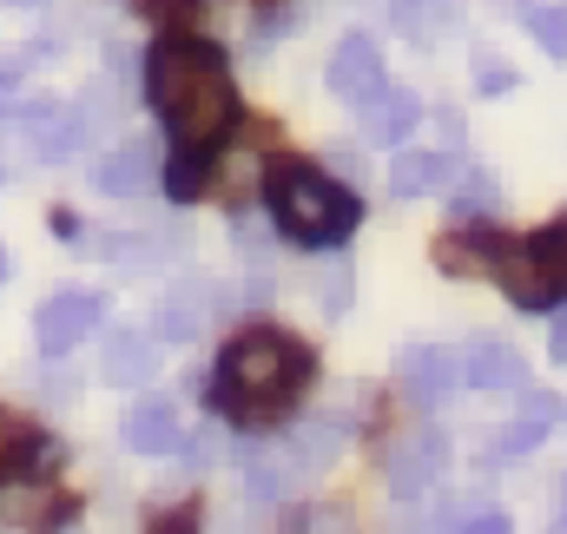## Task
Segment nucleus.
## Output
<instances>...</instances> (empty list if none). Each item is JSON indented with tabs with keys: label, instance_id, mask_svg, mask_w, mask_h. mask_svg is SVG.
I'll use <instances>...</instances> for the list:
<instances>
[{
	"label": "nucleus",
	"instance_id": "nucleus-13",
	"mask_svg": "<svg viewBox=\"0 0 567 534\" xmlns=\"http://www.w3.org/2000/svg\"><path fill=\"white\" fill-rule=\"evenodd\" d=\"M455 178V165L442 152H396L390 158V198H423V192H442Z\"/></svg>",
	"mask_w": 567,
	"mask_h": 534
},
{
	"label": "nucleus",
	"instance_id": "nucleus-30",
	"mask_svg": "<svg viewBox=\"0 0 567 534\" xmlns=\"http://www.w3.org/2000/svg\"><path fill=\"white\" fill-rule=\"evenodd\" d=\"M13 7H40V0H13Z\"/></svg>",
	"mask_w": 567,
	"mask_h": 534
},
{
	"label": "nucleus",
	"instance_id": "nucleus-31",
	"mask_svg": "<svg viewBox=\"0 0 567 534\" xmlns=\"http://www.w3.org/2000/svg\"><path fill=\"white\" fill-rule=\"evenodd\" d=\"M0 277H7V251H0Z\"/></svg>",
	"mask_w": 567,
	"mask_h": 534
},
{
	"label": "nucleus",
	"instance_id": "nucleus-10",
	"mask_svg": "<svg viewBox=\"0 0 567 534\" xmlns=\"http://www.w3.org/2000/svg\"><path fill=\"white\" fill-rule=\"evenodd\" d=\"M416 120H423V106H416V93H403V86H377V93L363 100V138H370V145H403Z\"/></svg>",
	"mask_w": 567,
	"mask_h": 534
},
{
	"label": "nucleus",
	"instance_id": "nucleus-9",
	"mask_svg": "<svg viewBox=\"0 0 567 534\" xmlns=\"http://www.w3.org/2000/svg\"><path fill=\"white\" fill-rule=\"evenodd\" d=\"M455 383H462V363H455V350H435V343L403 350V390H410V402L435 409V402L449 397Z\"/></svg>",
	"mask_w": 567,
	"mask_h": 534
},
{
	"label": "nucleus",
	"instance_id": "nucleus-12",
	"mask_svg": "<svg viewBox=\"0 0 567 534\" xmlns=\"http://www.w3.org/2000/svg\"><path fill=\"white\" fill-rule=\"evenodd\" d=\"M555 415H561V402L542 397V390H528L522 397V415L495 435V455H528L535 442H548V429H555Z\"/></svg>",
	"mask_w": 567,
	"mask_h": 534
},
{
	"label": "nucleus",
	"instance_id": "nucleus-17",
	"mask_svg": "<svg viewBox=\"0 0 567 534\" xmlns=\"http://www.w3.org/2000/svg\"><path fill=\"white\" fill-rule=\"evenodd\" d=\"M522 245H528L535 270L548 277V290H555V297H567V218L542 225V232H535V238H522Z\"/></svg>",
	"mask_w": 567,
	"mask_h": 534
},
{
	"label": "nucleus",
	"instance_id": "nucleus-23",
	"mask_svg": "<svg viewBox=\"0 0 567 534\" xmlns=\"http://www.w3.org/2000/svg\"><path fill=\"white\" fill-rule=\"evenodd\" d=\"M488 205H495V178H488V172H468L462 192H455V212H462V218H482Z\"/></svg>",
	"mask_w": 567,
	"mask_h": 534
},
{
	"label": "nucleus",
	"instance_id": "nucleus-22",
	"mask_svg": "<svg viewBox=\"0 0 567 534\" xmlns=\"http://www.w3.org/2000/svg\"><path fill=\"white\" fill-rule=\"evenodd\" d=\"M278 534H350V515H343V509H303V515H290Z\"/></svg>",
	"mask_w": 567,
	"mask_h": 534
},
{
	"label": "nucleus",
	"instance_id": "nucleus-11",
	"mask_svg": "<svg viewBox=\"0 0 567 534\" xmlns=\"http://www.w3.org/2000/svg\"><path fill=\"white\" fill-rule=\"evenodd\" d=\"M120 435H126L133 455H172V449L185 442V422H178L172 402H140V409L120 422Z\"/></svg>",
	"mask_w": 567,
	"mask_h": 534
},
{
	"label": "nucleus",
	"instance_id": "nucleus-1",
	"mask_svg": "<svg viewBox=\"0 0 567 534\" xmlns=\"http://www.w3.org/2000/svg\"><path fill=\"white\" fill-rule=\"evenodd\" d=\"M310 383H317L310 343H297L290 330H271V324H251V330H238L218 350V370L205 383V402L231 429H271V422H284L303 402Z\"/></svg>",
	"mask_w": 567,
	"mask_h": 534
},
{
	"label": "nucleus",
	"instance_id": "nucleus-6",
	"mask_svg": "<svg viewBox=\"0 0 567 534\" xmlns=\"http://www.w3.org/2000/svg\"><path fill=\"white\" fill-rule=\"evenodd\" d=\"M53 455H60V449H53L47 429H33L27 415L0 409V489H7V482H27V475H47Z\"/></svg>",
	"mask_w": 567,
	"mask_h": 534
},
{
	"label": "nucleus",
	"instance_id": "nucleus-14",
	"mask_svg": "<svg viewBox=\"0 0 567 534\" xmlns=\"http://www.w3.org/2000/svg\"><path fill=\"white\" fill-rule=\"evenodd\" d=\"M152 138H126L120 152H106V165H100V192H113V198H133L152 185Z\"/></svg>",
	"mask_w": 567,
	"mask_h": 534
},
{
	"label": "nucleus",
	"instance_id": "nucleus-3",
	"mask_svg": "<svg viewBox=\"0 0 567 534\" xmlns=\"http://www.w3.org/2000/svg\"><path fill=\"white\" fill-rule=\"evenodd\" d=\"M265 205H271V225L290 245H303V251L343 245L357 232V218H363L350 185H337L330 172H317L310 158H290V152L265 165Z\"/></svg>",
	"mask_w": 567,
	"mask_h": 534
},
{
	"label": "nucleus",
	"instance_id": "nucleus-21",
	"mask_svg": "<svg viewBox=\"0 0 567 534\" xmlns=\"http://www.w3.org/2000/svg\"><path fill=\"white\" fill-rule=\"evenodd\" d=\"M198 330H205V310H198V290H185V297L172 290V297L158 304V337H172V343H192Z\"/></svg>",
	"mask_w": 567,
	"mask_h": 534
},
{
	"label": "nucleus",
	"instance_id": "nucleus-8",
	"mask_svg": "<svg viewBox=\"0 0 567 534\" xmlns=\"http://www.w3.org/2000/svg\"><path fill=\"white\" fill-rule=\"evenodd\" d=\"M455 363H462V383H475V390H528V363L502 337H475Z\"/></svg>",
	"mask_w": 567,
	"mask_h": 534
},
{
	"label": "nucleus",
	"instance_id": "nucleus-16",
	"mask_svg": "<svg viewBox=\"0 0 567 534\" xmlns=\"http://www.w3.org/2000/svg\"><path fill=\"white\" fill-rule=\"evenodd\" d=\"M297 475H317V469L303 462V449H284V455H258V462H251V502H284Z\"/></svg>",
	"mask_w": 567,
	"mask_h": 534
},
{
	"label": "nucleus",
	"instance_id": "nucleus-18",
	"mask_svg": "<svg viewBox=\"0 0 567 534\" xmlns=\"http://www.w3.org/2000/svg\"><path fill=\"white\" fill-rule=\"evenodd\" d=\"M158 363H152V343L145 337H113L106 343V383H145Z\"/></svg>",
	"mask_w": 567,
	"mask_h": 534
},
{
	"label": "nucleus",
	"instance_id": "nucleus-4",
	"mask_svg": "<svg viewBox=\"0 0 567 534\" xmlns=\"http://www.w3.org/2000/svg\"><path fill=\"white\" fill-rule=\"evenodd\" d=\"M100 317H106L100 290H60V297H47V304H40L33 337H40V350H47V357H66L73 343H86V337L100 330Z\"/></svg>",
	"mask_w": 567,
	"mask_h": 534
},
{
	"label": "nucleus",
	"instance_id": "nucleus-15",
	"mask_svg": "<svg viewBox=\"0 0 567 534\" xmlns=\"http://www.w3.org/2000/svg\"><path fill=\"white\" fill-rule=\"evenodd\" d=\"M165 192L178 198V205H192L205 185H212V145H172V158H165Z\"/></svg>",
	"mask_w": 567,
	"mask_h": 534
},
{
	"label": "nucleus",
	"instance_id": "nucleus-24",
	"mask_svg": "<svg viewBox=\"0 0 567 534\" xmlns=\"http://www.w3.org/2000/svg\"><path fill=\"white\" fill-rule=\"evenodd\" d=\"M152 534H198V502H185V509H165V515H152Z\"/></svg>",
	"mask_w": 567,
	"mask_h": 534
},
{
	"label": "nucleus",
	"instance_id": "nucleus-25",
	"mask_svg": "<svg viewBox=\"0 0 567 534\" xmlns=\"http://www.w3.org/2000/svg\"><path fill=\"white\" fill-rule=\"evenodd\" d=\"M145 13H152V20H165V27H172V20H192V13H198V0H140Z\"/></svg>",
	"mask_w": 567,
	"mask_h": 534
},
{
	"label": "nucleus",
	"instance_id": "nucleus-26",
	"mask_svg": "<svg viewBox=\"0 0 567 534\" xmlns=\"http://www.w3.org/2000/svg\"><path fill=\"white\" fill-rule=\"evenodd\" d=\"M475 86H482V93H508V86H515V73H508V66H495V60L482 53V73H475Z\"/></svg>",
	"mask_w": 567,
	"mask_h": 534
},
{
	"label": "nucleus",
	"instance_id": "nucleus-2",
	"mask_svg": "<svg viewBox=\"0 0 567 534\" xmlns=\"http://www.w3.org/2000/svg\"><path fill=\"white\" fill-rule=\"evenodd\" d=\"M145 100L172 126V145H212L218 152V138L238 126L231 66L212 40H192V33H165L145 53Z\"/></svg>",
	"mask_w": 567,
	"mask_h": 534
},
{
	"label": "nucleus",
	"instance_id": "nucleus-28",
	"mask_svg": "<svg viewBox=\"0 0 567 534\" xmlns=\"http://www.w3.org/2000/svg\"><path fill=\"white\" fill-rule=\"evenodd\" d=\"M555 363H567V310L555 317Z\"/></svg>",
	"mask_w": 567,
	"mask_h": 534
},
{
	"label": "nucleus",
	"instance_id": "nucleus-5",
	"mask_svg": "<svg viewBox=\"0 0 567 534\" xmlns=\"http://www.w3.org/2000/svg\"><path fill=\"white\" fill-rule=\"evenodd\" d=\"M442 462H449L442 429H416V435H403V442L383 449V489L390 495H416V489H429L442 475Z\"/></svg>",
	"mask_w": 567,
	"mask_h": 534
},
{
	"label": "nucleus",
	"instance_id": "nucleus-19",
	"mask_svg": "<svg viewBox=\"0 0 567 534\" xmlns=\"http://www.w3.org/2000/svg\"><path fill=\"white\" fill-rule=\"evenodd\" d=\"M455 13H462V0H396V27L416 33V40L442 33V27H455Z\"/></svg>",
	"mask_w": 567,
	"mask_h": 534
},
{
	"label": "nucleus",
	"instance_id": "nucleus-7",
	"mask_svg": "<svg viewBox=\"0 0 567 534\" xmlns=\"http://www.w3.org/2000/svg\"><path fill=\"white\" fill-rule=\"evenodd\" d=\"M377 86H383V53H377V40H370V33H343L337 53H330V93L350 100V106H363Z\"/></svg>",
	"mask_w": 567,
	"mask_h": 534
},
{
	"label": "nucleus",
	"instance_id": "nucleus-27",
	"mask_svg": "<svg viewBox=\"0 0 567 534\" xmlns=\"http://www.w3.org/2000/svg\"><path fill=\"white\" fill-rule=\"evenodd\" d=\"M462 534H515V522H508L502 509H488V515H475V522H468Z\"/></svg>",
	"mask_w": 567,
	"mask_h": 534
},
{
	"label": "nucleus",
	"instance_id": "nucleus-20",
	"mask_svg": "<svg viewBox=\"0 0 567 534\" xmlns=\"http://www.w3.org/2000/svg\"><path fill=\"white\" fill-rule=\"evenodd\" d=\"M522 20H528V33H535L555 60H567V7L561 0H522Z\"/></svg>",
	"mask_w": 567,
	"mask_h": 534
},
{
	"label": "nucleus",
	"instance_id": "nucleus-29",
	"mask_svg": "<svg viewBox=\"0 0 567 534\" xmlns=\"http://www.w3.org/2000/svg\"><path fill=\"white\" fill-rule=\"evenodd\" d=\"M555 534H567V509H561V528H555Z\"/></svg>",
	"mask_w": 567,
	"mask_h": 534
}]
</instances>
